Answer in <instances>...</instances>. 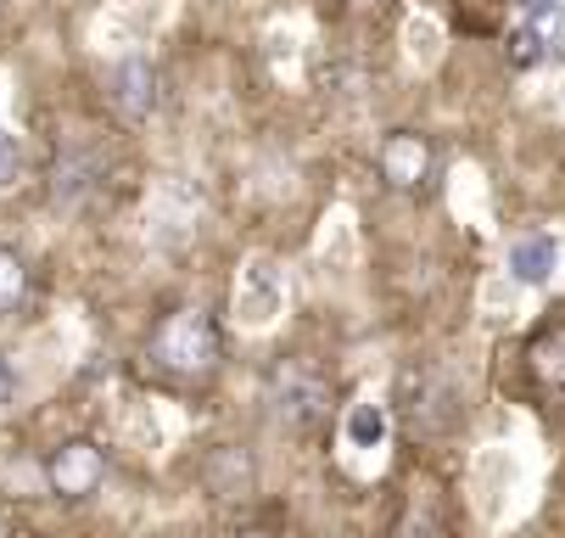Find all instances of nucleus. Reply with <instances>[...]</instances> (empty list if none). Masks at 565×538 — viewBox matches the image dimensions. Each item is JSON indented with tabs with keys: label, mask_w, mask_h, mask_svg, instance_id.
I'll use <instances>...</instances> for the list:
<instances>
[{
	"label": "nucleus",
	"mask_w": 565,
	"mask_h": 538,
	"mask_svg": "<svg viewBox=\"0 0 565 538\" xmlns=\"http://www.w3.org/2000/svg\"><path fill=\"white\" fill-rule=\"evenodd\" d=\"M18 175H23V146H18L12 129H0V191H7Z\"/></svg>",
	"instance_id": "14"
},
{
	"label": "nucleus",
	"mask_w": 565,
	"mask_h": 538,
	"mask_svg": "<svg viewBox=\"0 0 565 538\" xmlns=\"http://www.w3.org/2000/svg\"><path fill=\"white\" fill-rule=\"evenodd\" d=\"M504 270H510V281H521V286H543V281H554V270H559V242H554V236H515Z\"/></svg>",
	"instance_id": "7"
},
{
	"label": "nucleus",
	"mask_w": 565,
	"mask_h": 538,
	"mask_svg": "<svg viewBox=\"0 0 565 538\" xmlns=\"http://www.w3.org/2000/svg\"><path fill=\"white\" fill-rule=\"evenodd\" d=\"M96 186V169L85 158H56V202H78Z\"/></svg>",
	"instance_id": "11"
},
{
	"label": "nucleus",
	"mask_w": 565,
	"mask_h": 538,
	"mask_svg": "<svg viewBox=\"0 0 565 538\" xmlns=\"http://www.w3.org/2000/svg\"><path fill=\"white\" fill-rule=\"evenodd\" d=\"M12 399H18V370H12L7 359H0V410H7Z\"/></svg>",
	"instance_id": "16"
},
{
	"label": "nucleus",
	"mask_w": 565,
	"mask_h": 538,
	"mask_svg": "<svg viewBox=\"0 0 565 538\" xmlns=\"http://www.w3.org/2000/svg\"><path fill=\"white\" fill-rule=\"evenodd\" d=\"M23 292H29V270H23V259H18L12 247H0V315L18 309Z\"/></svg>",
	"instance_id": "12"
},
{
	"label": "nucleus",
	"mask_w": 565,
	"mask_h": 538,
	"mask_svg": "<svg viewBox=\"0 0 565 538\" xmlns=\"http://www.w3.org/2000/svg\"><path fill=\"white\" fill-rule=\"evenodd\" d=\"M280 309H286V275H280V264L264 259V253L247 259L241 275H235V320L247 331H264V326H275Z\"/></svg>",
	"instance_id": "3"
},
{
	"label": "nucleus",
	"mask_w": 565,
	"mask_h": 538,
	"mask_svg": "<svg viewBox=\"0 0 565 538\" xmlns=\"http://www.w3.org/2000/svg\"><path fill=\"white\" fill-rule=\"evenodd\" d=\"M269 415L286 432H313L319 421L331 415V381L319 370H308V365H286L269 381Z\"/></svg>",
	"instance_id": "2"
},
{
	"label": "nucleus",
	"mask_w": 565,
	"mask_h": 538,
	"mask_svg": "<svg viewBox=\"0 0 565 538\" xmlns=\"http://www.w3.org/2000/svg\"><path fill=\"white\" fill-rule=\"evenodd\" d=\"M45 483H51L56 499H90V494L107 483V454H102V443H90V437L62 443V449L51 454V466H45Z\"/></svg>",
	"instance_id": "5"
},
{
	"label": "nucleus",
	"mask_w": 565,
	"mask_h": 538,
	"mask_svg": "<svg viewBox=\"0 0 565 538\" xmlns=\"http://www.w3.org/2000/svg\"><path fill=\"white\" fill-rule=\"evenodd\" d=\"M247 538H264V532H247Z\"/></svg>",
	"instance_id": "18"
},
{
	"label": "nucleus",
	"mask_w": 565,
	"mask_h": 538,
	"mask_svg": "<svg viewBox=\"0 0 565 538\" xmlns=\"http://www.w3.org/2000/svg\"><path fill=\"white\" fill-rule=\"evenodd\" d=\"M342 437H348V449H359V454L386 449V437H392V410H386L381 399H359V404H348V415H342Z\"/></svg>",
	"instance_id": "8"
},
{
	"label": "nucleus",
	"mask_w": 565,
	"mask_h": 538,
	"mask_svg": "<svg viewBox=\"0 0 565 538\" xmlns=\"http://www.w3.org/2000/svg\"><path fill=\"white\" fill-rule=\"evenodd\" d=\"M559 7H565V0H515V18H521V29H532V34H537Z\"/></svg>",
	"instance_id": "15"
},
{
	"label": "nucleus",
	"mask_w": 565,
	"mask_h": 538,
	"mask_svg": "<svg viewBox=\"0 0 565 538\" xmlns=\"http://www.w3.org/2000/svg\"><path fill=\"white\" fill-rule=\"evenodd\" d=\"M157 85H163V80H157V62L140 56V51H129L107 73V102H113V113L124 124H146L157 113V102H163V91H157Z\"/></svg>",
	"instance_id": "4"
},
{
	"label": "nucleus",
	"mask_w": 565,
	"mask_h": 538,
	"mask_svg": "<svg viewBox=\"0 0 565 538\" xmlns=\"http://www.w3.org/2000/svg\"><path fill=\"white\" fill-rule=\"evenodd\" d=\"M146 354H151L157 370H169L180 381H202V376L218 370V326L202 309H174L163 326L151 331Z\"/></svg>",
	"instance_id": "1"
},
{
	"label": "nucleus",
	"mask_w": 565,
	"mask_h": 538,
	"mask_svg": "<svg viewBox=\"0 0 565 538\" xmlns=\"http://www.w3.org/2000/svg\"><path fill=\"white\" fill-rule=\"evenodd\" d=\"M7 7H12V0H0V12H7Z\"/></svg>",
	"instance_id": "17"
},
{
	"label": "nucleus",
	"mask_w": 565,
	"mask_h": 538,
	"mask_svg": "<svg viewBox=\"0 0 565 538\" xmlns=\"http://www.w3.org/2000/svg\"><path fill=\"white\" fill-rule=\"evenodd\" d=\"M375 163H381V180L392 191H415L431 175V140L420 129H392L381 140V151H375Z\"/></svg>",
	"instance_id": "6"
},
{
	"label": "nucleus",
	"mask_w": 565,
	"mask_h": 538,
	"mask_svg": "<svg viewBox=\"0 0 565 538\" xmlns=\"http://www.w3.org/2000/svg\"><path fill=\"white\" fill-rule=\"evenodd\" d=\"M403 45H409V62L431 67L443 56V29L431 18H409V29H403Z\"/></svg>",
	"instance_id": "10"
},
{
	"label": "nucleus",
	"mask_w": 565,
	"mask_h": 538,
	"mask_svg": "<svg viewBox=\"0 0 565 538\" xmlns=\"http://www.w3.org/2000/svg\"><path fill=\"white\" fill-rule=\"evenodd\" d=\"M532 370H537L543 381H554V388H565V326L532 342Z\"/></svg>",
	"instance_id": "9"
},
{
	"label": "nucleus",
	"mask_w": 565,
	"mask_h": 538,
	"mask_svg": "<svg viewBox=\"0 0 565 538\" xmlns=\"http://www.w3.org/2000/svg\"><path fill=\"white\" fill-rule=\"evenodd\" d=\"M537 45H543V62H559V67H565V7L537 29Z\"/></svg>",
	"instance_id": "13"
}]
</instances>
